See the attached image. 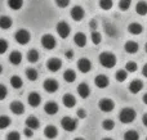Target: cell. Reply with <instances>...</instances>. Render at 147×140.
Listing matches in <instances>:
<instances>
[{
	"label": "cell",
	"mask_w": 147,
	"mask_h": 140,
	"mask_svg": "<svg viewBox=\"0 0 147 140\" xmlns=\"http://www.w3.org/2000/svg\"><path fill=\"white\" fill-rule=\"evenodd\" d=\"M143 103H145V104L147 105V93H146L145 95H143Z\"/></svg>",
	"instance_id": "816d5d0a"
},
{
	"label": "cell",
	"mask_w": 147,
	"mask_h": 140,
	"mask_svg": "<svg viewBox=\"0 0 147 140\" xmlns=\"http://www.w3.org/2000/svg\"><path fill=\"white\" fill-rule=\"evenodd\" d=\"M74 140H84V139H83V138H75Z\"/></svg>",
	"instance_id": "f5cc1de1"
},
{
	"label": "cell",
	"mask_w": 147,
	"mask_h": 140,
	"mask_svg": "<svg viewBox=\"0 0 147 140\" xmlns=\"http://www.w3.org/2000/svg\"><path fill=\"white\" fill-rule=\"evenodd\" d=\"M13 25L12 18H9L8 15H1L0 17V28L1 30H9Z\"/></svg>",
	"instance_id": "603a6c76"
},
{
	"label": "cell",
	"mask_w": 147,
	"mask_h": 140,
	"mask_svg": "<svg viewBox=\"0 0 147 140\" xmlns=\"http://www.w3.org/2000/svg\"><path fill=\"white\" fill-rule=\"evenodd\" d=\"M23 134H25V136H27V138H31V136H32V130L28 129V127H26L25 131H23Z\"/></svg>",
	"instance_id": "bcb514c9"
},
{
	"label": "cell",
	"mask_w": 147,
	"mask_h": 140,
	"mask_svg": "<svg viewBox=\"0 0 147 140\" xmlns=\"http://www.w3.org/2000/svg\"><path fill=\"white\" fill-rule=\"evenodd\" d=\"M102 127L106 131H111L112 129L115 127V122L112 120H105L103 122H102Z\"/></svg>",
	"instance_id": "f35d334b"
},
{
	"label": "cell",
	"mask_w": 147,
	"mask_h": 140,
	"mask_svg": "<svg viewBox=\"0 0 147 140\" xmlns=\"http://www.w3.org/2000/svg\"><path fill=\"white\" fill-rule=\"evenodd\" d=\"M142 75L145 77H147V63L145 64V66H143V68H142Z\"/></svg>",
	"instance_id": "681fc988"
},
{
	"label": "cell",
	"mask_w": 147,
	"mask_h": 140,
	"mask_svg": "<svg viewBox=\"0 0 147 140\" xmlns=\"http://www.w3.org/2000/svg\"><path fill=\"white\" fill-rule=\"evenodd\" d=\"M57 134H58V130H57V127L53 125H48L44 129V135L48 139H54L57 136Z\"/></svg>",
	"instance_id": "44dd1931"
},
{
	"label": "cell",
	"mask_w": 147,
	"mask_h": 140,
	"mask_svg": "<svg viewBox=\"0 0 147 140\" xmlns=\"http://www.w3.org/2000/svg\"><path fill=\"white\" fill-rule=\"evenodd\" d=\"M39 126H40V122H39V120L36 117H34V116H31V117H28L27 120H26V127L31 129V130H36V129H39Z\"/></svg>",
	"instance_id": "d4e9b609"
},
{
	"label": "cell",
	"mask_w": 147,
	"mask_h": 140,
	"mask_svg": "<svg viewBox=\"0 0 147 140\" xmlns=\"http://www.w3.org/2000/svg\"><path fill=\"white\" fill-rule=\"evenodd\" d=\"M10 125V118L8 116H0V130H4Z\"/></svg>",
	"instance_id": "e575fe53"
},
{
	"label": "cell",
	"mask_w": 147,
	"mask_h": 140,
	"mask_svg": "<svg viewBox=\"0 0 147 140\" xmlns=\"http://www.w3.org/2000/svg\"><path fill=\"white\" fill-rule=\"evenodd\" d=\"M43 87H44V90H45L47 93H51V94H52V93H56L57 90H58L59 85H58V82H57L56 80L48 79V80H45V81H44Z\"/></svg>",
	"instance_id": "ba28073f"
},
{
	"label": "cell",
	"mask_w": 147,
	"mask_h": 140,
	"mask_svg": "<svg viewBox=\"0 0 147 140\" xmlns=\"http://www.w3.org/2000/svg\"><path fill=\"white\" fill-rule=\"evenodd\" d=\"M44 111H45L47 115L53 116L58 112V104L54 102H48V103H45V105H44Z\"/></svg>",
	"instance_id": "2e32d148"
},
{
	"label": "cell",
	"mask_w": 147,
	"mask_h": 140,
	"mask_svg": "<svg viewBox=\"0 0 147 140\" xmlns=\"http://www.w3.org/2000/svg\"><path fill=\"white\" fill-rule=\"evenodd\" d=\"M89 26H90V27L93 28L94 31H96V28H97V22H96V21H90V22H89Z\"/></svg>",
	"instance_id": "c3c4849f"
},
{
	"label": "cell",
	"mask_w": 147,
	"mask_h": 140,
	"mask_svg": "<svg viewBox=\"0 0 147 140\" xmlns=\"http://www.w3.org/2000/svg\"><path fill=\"white\" fill-rule=\"evenodd\" d=\"M27 61L30 62V63H36V62L39 61V53H38V50H35V49H32V50H28L27 51Z\"/></svg>",
	"instance_id": "4dcf8cb0"
},
{
	"label": "cell",
	"mask_w": 147,
	"mask_h": 140,
	"mask_svg": "<svg viewBox=\"0 0 147 140\" xmlns=\"http://www.w3.org/2000/svg\"><path fill=\"white\" fill-rule=\"evenodd\" d=\"M7 94H8L7 87H5L4 85L0 84V100H4V99H5V97H7Z\"/></svg>",
	"instance_id": "ee69618b"
},
{
	"label": "cell",
	"mask_w": 147,
	"mask_h": 140,
	"mask_svg": "<svg viewBox=\"0 0 147 140\" xmlns=\"http://www.w3.org/2000/svg\"><path fill=\"white\" fill-rule=\"evenodd\" d=\"M62 67V62L61 59L58 58H51L48 62H47V68L51 72H57L59 71V68Z\"/></svg>",
	"instance_id": "9c48e42d"
},
{
	"label": "cell",
	"mask_w": 147,
	"mask_h": 140,
	"mask_svg": "<svg viewBox=\"0 0 147 140\" xmlns=\"http://www.w3.org/2000/svg\"><path fill=\"white\" fill-rule=\"evenodd\" d=\"M124 49L128 54H136L138 51V49H140V46H138V44L136 41H127L124 45Z\"/></svg>",
	"instance_id": "d6986e66"
},
{
	"label": "cell",
	"mask_w": 147,
	"mask_h": 140,
	"mask_svg": "<svg viewBox=\"0 0 147 140\" xmlns=\"http://www.w3.org/2000/svg\"><path fill=\"white\" fill-rule=\"evenodd\" d=\"M65 55H66L67 59H72L74 58V51L72 50H67L66 53H65Z\"/></svg>",
	"instance_id": "7dc6e473"
},
{
	"label": "cell",
	"mask_w": 147,
	"mask_h": 140,
	"mask_svg": "<svg viewBox=\"0 0 147 140\" xmlns=\"http://www.w3.org/2000/svg\"><path fill=\"white\" fill-rule=\"evenodd\" d=\"M54 3L58 8H66L70 4V0H54Z\"/></svg>",
	"instance_id": "7bdbcfd3"
},
{
	"label": "cell",
	"mask_w": 147,
	"mask_h": 140,
	"mask_svg": "<svg viewBox=\"0 0 147 140\" xmlns=\"http://www.w3.org/2000/svg\"><path fill=\"white\" fill-rule=\"evenodd\" d=\"M25 73H26V77H27L30 81H36L38 77H39V73L35 68H27Z\"/></svg>",
	"instance_id": "f546056e"
},
{
	"label": "cell",
	"mask_w": 147,
	"mask_h": 140,
	"mask_svg": "<svg viewBox=\"0 0 147 140\" xmlns=\"http://www.w3.org/2000/svg\"><path fill=\"white\" fill-rule=\"evenodd\" d=\"M103 140H112V139H111V138H105Z\"/></svg>",
	"instance_id": "11a10c76"
},
{
	"label": "cell",
	"mask_w": 147,
	"mask_h": 140,
	"mask_svg": "<svg viewBox=\"0 0 147 140\" xmlns=\"http://www.w3.org/2000/svg\"><path fill=\"white\" fill-rule=\"evenodd\" d=\"M63 79H65V81L66 82H74L76 80V73H75V71H72V69H66L65 71V73H63Z\"/></svg>",
	"instance_id": "f1b7e54d"
},
{
	"label": "cell",
	"mask_w": 147,
	"mask_h": 140,
	"mask_svg": "<svg viewBox=\"0 0 147 140\" xmlns=\"http://www.w3.org/2000/svg\"><path fill=\"white\" fill-rule=\"evenodd\" d=\"M136 12L140 15H146L147 14V3L146 1H138L136 5Z\"/></svg>",
	"instance_id": "484cf974"
},
{
	"label": "cell",
	"mask_w": 147,
	"mask_h": 140,
	"mask_svg": "<svg viewBox=\"0 0 147 140\" xmlns=\"http://www.w3.org/2000/svg\"><path fill=\"white\" fill-rule=\"evenodd\" d=\"M9 62L13 64V66H18V64L22 62V54L20 51L14 50L9 54Z\"/></svg>",
	"instance_id": "ffe728a7"
},
{
	"label": "cell",
	"mask_w": 147,
	"mask_h": 140,
	"mask_svg": "<svg viewBox=\"0 0 147 140\" xmlns=\"http://www.w3.org/2000/svg\"><path fill=\"white\" fill-rule=\"evenodd\" d=\"M61 126L65 131L72 133V131H75L76 127H78V121L71 117H63L61 121Z\"/></svg>",
	"instance_id": "3957f363"
},
{
	"label": "cell",
	"mask_w": 147,
	"mask_h": 140,
	"mask_svg": "<svg viewBox=\"0 0 147 140\" xmlns=\"http://www.w3.org/2000/svg\"><path fill=\"white\" fill-rule=\"evenodd\" d=\"M56 31H57V33L59 35V37L66 39V37H69L70 32H71V27L69 26V23H67V22H65V21H61V22L57 23Z\"/></svg>",
	"instance_id": "277c9868"
},
{
	"label": "cell",
	"mask_w": 147,
	"mask_h": 140,
	"mask_svg": "<svg viewBox=\"0 0 147 140\" xmlns=\"http://www.w3.org/2000/svg\"><path fill=\"white\" fill-rule=\"evenodd\" d=\"M142 122H143V125L147 127V113L146 115H143V118H142Z\"/></svg>",
	"instance_id": "f907efd6"
},
{
	"label": "cell",
	"mask_w": 147,
	"mask_h": 140,
	"mask_svg": "<svg viewBox=\"0 0 147 140\" xmlns=\"http://www.w3.org/2000/svg\"><path fill=\"white\" fill-rule=\"evenodd\" d=\"M94 84H96V86L99 87V89H105V87H107L110 84L109 77L105 76V75H98V76L94 79Z\"/></svg>",
	"instance_id": "7c38bea8"
},
{
	"label": "cell",
	"mask_w": 147,
	"mask_h": 140,
	"mask_svg": "<svg viewBox=\"0 0 147 140\" xmlns=\"http://www.w3.org/2000/svg\"><path fill=\"white\" fill-rule=\"evenodd\" d=\"M7 4L12 10H20L23 5V0H8Z\"/></svg>",
	"instance_id": "83f0119b"
},
{
	"label": "cell",
	"mask_w": 147,
	"mask_h": 140,
	"mask_svg": "<svg viewBox=\"0 0 147 140\" xmlns=\"http://www.w3.org/2000/svg\"><path fill=\"white\" fill-rule=\"evenodd\" d=\"M138 139H140V135L134 130H129L124 134V140H138Z\"/></svg>",
	"instance_id": "d6a6232c"
},
{
	"label": "cell",
	"mask_w": 147,
	"mask_h": 140,
	"mask_svg": "<svg viewBox=\"0 0 147 140\" xmlns=\"http://www.w3.org/2000/svg\"><path fill=\"white\" fill-rule=\"evenodd\" d=\"M125 69H127L128 72H130V73H133V72H136L138 69V66L136 62H128V63L125 64Z\"/></svg>",
	"instance_id": "ab89813d"
},
{
	"label": "cell",
	"mask_w": 147,
	"mask_h": 140,
	"mask_svg": "<svg viewBox=\"0 0 147 140\" xmlns=\"http://www.w3.org/2000/svg\"><path fill=\"white\" fill-rule=\"evenodd\" d=\"M98 107H99V109H101L102 112L109 113V112H112V111H114L115 103H114V100L109 99V98H105V99H101V100H99Z\"/></svg>",
	"instance_id": "8992f818"
},
{
	"label": "cell",
	"mask_w": 147,
	"mask_h": 140,
	"mask_svg": "<svg viewBox=\"0 0 147 140\" xmlns=\"http://www.w3.org/2000/svg\"><path fill=\"white\" fill-rule=\"evenodd\" d=\"M23 85V81L20 76H12L10 77V86L13 89H21Z\"/></svg>",
	"instance_id": "4316f807"
},
{
	"label": "cell",
	"mask_w": 147,
	"mask_h": 140,
	"mask_svg": "<svg viewBox=\"0 0 147 140\" xmlns=\"http://www.w3.org/2000/svg\"><path fill=\"white\" fill-rule=\"evenodd\" d=\"M85 116H86L85 111H84V109H81V108H80V109L78 111V117L80 118V120H83V118H85Z\"/></svg>",
	"instance_id": "f6af8a7d"
},
{
	"label": "cell",
	"mask_w": 147,
	"mask_h": 140,
	"mask_svg": "<svg viewBox=\"0 0 147 140\" xmlns=\"http://www.w3.org/2000/svg\"><path fill=\"white\" fill-rule=\"evenodd\" d=\"M10 111H12V113H14V115H22L23 112H25V105L22 104L21 102H18V100H14V102L10 103Z\"/></svg>",
	"instance_id": "5bb4252c"
},
{
	"label": "cell",
	"mask_w": 147,
	"mask_h": 140,
	"mask_svg": "<svg viewBox=\"0 0 147 140\" xmlns=\"http://www.w3.org/2000/svg\"><path fill=\"white\" fill-rule=\"evenodd\" d=\"M105 31H106L107 35L112 36V37H115V36L117 35V31H116V28H115V26L110 25V23H107V25L105 26Z\"/></svg>",
	"instance_id": "d590c367"
},
{
	"label": "cell",
	"mask_w": 147,
	"mask_h": 140,
	"mask_svg": "<svg viewBox=\"0 0 147 140\" xmlns=\"http://www.w3.org/2000/svg\"><path fill=\"white\" fill-rule=\"evenodd\" d=\"M128 31H129L132 35H140V33H142L143 27L140 25V23L133 22V23H130V25L128 26Z\"/></svg>",
	"instance_id": "cb8c5ba5"
},
{
	"label": "cell",
	"mask_w": 147,
	"mask_h": 140,
	"mask_svg": "<svg viewBox=\"0 0 147 140\" xmlns=\"http://www.w3.org/2000/svg\"><path fill=\"white\" fill-rule=\"evenodd\" d=\"M146 140H147V138H146Z\"/></svg>",
	"instance_id": "6f0895ef"
},
{
	"label": "cell",
	"mask_w": 147,
	"mask_h": 140,
	"mask_svg": "<svg viewBox=\"0 0 147 140\" xmlns=\"http://www.w3.org/2000/svg\"><path fill=\"white\" fill-rule=\"evenodd\" d=\"M99 7L103 10H110L112 8V0H99Z\"/></svg>",
	"instance_id": "74e56055"
},
{
	"label": "cell",
	"mask_w": 147,
	"mask_h": 140,
	"mask_svg": "<svg viewBox=\"0 0 147 140\" xmlns=\"http://www.w3.org/2000/svg\"><path fill=\"white\" fill-rule=\"evenodd\" d=\"M27 102L31 107H39V104L41 103V97L38 93H30L27 97Z\"/></svg>",
	"instance_id": "4fadbf2b"
},
{
	"label": "cell",
	"mask_w": 147,
	"mask_h": 140,
	"mask_svg": "<svg viewBox=\"0 0 147 140\" xmlns=\"http://www.w3.org/2000/svg\"><path fill=\"white\" fill-rule=\"evenodd\" d=\"M99 63L105 68H112L116 64V57L110 51H103L99 54Z\"/></svg>",
	"instance_id": "6da1fadb"
},
{
	"label": "cell",
	"mask_w": 147,
	"mask_h": 140,
	"mask_svg": "<svg viewBox=\"0 0 147 140\" xmlns=\"http://www.w3.org/2000/svg\"><path fill=\"white\" fill-rule=\"evenodd\" d=\"M90 40H92V43H93L94 45H98V44H101V41H102L101 33L97 32V31H93V32L90 33Z\"/></svg>",
	"instance_id": "836d02e7"
},
{
	"label": "cell",
	"mask_w": 147,
	"mask_h": 140,
	"mask_svg": "<svg viewBox=\"0 0 147 140\" xmlns=\"http://www.w3.org/2000/svg\"><path fill=\"white\" fill-rule=\"evenodd\" d=\"M71 18L74 21H76V22H79V21H81L84 18V15H85V10L83 9L81 7H79V5H76V7H74L71 9Z\"/></svg>",
	"instance_id": "8fae6325"
},
{
	"label": "cell",
	"mask_w": 147,
	"mask_h": 140,
	"mask_svg": "<svg viewBox=\"0 0 147 140\" xmlns=\"http://www.w3.org/2000/svg\"><path fill=\"white\" fill-rule=\"evenodd\" d=\"M41 45H43V48L47 49V50H53L54 46H56V39L52 35L47 33V35H44L43 37H41Z\"/></svg>",
	"instance_id": "52a82bcc"
},
{
	"label": "cell",
	"mask_w": 147,
	"mask_h": 140,
	"mask_svg": "<svg viewBox=\"0 0 147 140\" xmlns=\"http://www.w3.org/2000/svg\"><path fill=\"white\" fill-rule=\"evenodd\" d=\"M130 5H132V0H119V9L123 12L129 9Z\"/></svg>",
	"instance_id": "8d00e7d4"
},
{
	"label": "cell",
	"mask_w": 147,
	"mask_h": 140,
	"mask_svg": "<svg viewBox=\"0 0 147 140\" xmlns=\"http://www.w3.org/2000/svg\"><path fill=\"white\" fill-rule=\"evenodd\" d=\"M78 94L80 95V98L85 99V98H88L89 94H90V87H89L85 82H81L78 86Z\"/></svg>",
	"instance_id": "e0dca14e"
},
{
	"label": "cell",
	"mask_w": 147,
	"mask_h": 140,
	"mask_svg": "<svg viewBox=\"0 0 147 140\" xmlns=\"http://www.w3.org/2000/svg\"><path fill=\"white\" fill-rule=\"evenodd\" d=\"M62 103L66 108H72L76 104V99L72 94H65L63 98H62Z\"/></svg>",
	"instance_id": "ac0fdd59"
},
{
	"label": "cell",
	"mask_w": 147,
	"mask_h": 140,
	"mask_svg": "<svg viewBox=\"0 0 147 140\" xmlns=\"http://www.w3.org/2000/svg\"><path fill=\"white\" fill-rule=\"evenodd\" d=\"M8 50V43L4 39H0V54H4Z\"/></svg>",
	"instance_id": "b9f144b4"
},
{
	"label": "cell",
	"mask_w": 147,
	"mask_h": 140,
	"mask_svg": "<svg viewBox=\"0 0 147 140\" xmlns=\"http://www.w3.org/2000/svg\"><path fill=\"white\" fill-rule=\"evenodd\" d=\"M14 39L18 44H21V45H26V44L30 41L31 35L27 30H18L17 32L14 33Z\"/></svg>",
	"instance_id": "5b68a950"
},
{
	"label": "cell",
	"mask_w": 147,
	"mask_h": 140,
	"mask_svg": "<svg viewBox=\"0 0 147 140\" xmlns=\"http://www.w3.org/2000/svg\"><path fill=\"white\" fill-rule=\"evenodd\" d=\"M145 50H146V53H147V43H146V45H145Z\"/></svg>",
	"instance_id": "9f6ffc18"
},
{
	"label": "cell",
	"mask_w": 147,
	"mask_h": 140,
	"mask_svg": "<svg viewBox=\"0 0 147 140\" xmlns=\"http://www.w3.org/2000/svg\"><path fill=\"white\" fill-rule=\"evenodd\" d=\"M7 140H21V135L17 131H12L7 135Z\"/></svg>",
	"instance_id": "60d3db41"
},
{
	"label": "cell",
	"mask_w": 147,
	"mask_h": 140,
	"mask_svg": "<svg viewBox=\"0 0 147 140\" xmlns=\"http://www.w3.org/2000/svg\"><path fill=\"white\" fill-rule=\"evenodd\" d=\"M136 117H137L136 111L129 107L123 108L119 113V120H120V122H123V123H132L133 121L136 120Z\"/></svg>",
	"instance_id": "7a4b0ae2"
},
{
	"label": "cell",
	"mask_w": 147,
	"mask_h": 140,
	"mask_svg": "<svg viewBox=\"0 0 147 140\" xmlns=\"http://www.w3.org/2000/svg\"><path fill=\"white\" fill-rule=\"evenodd\" d=\"M128 77V71L127 69H119L115 75V79H116L117 82H124Z\"/></svg>",
	"instance_id": "1f68e13d"
},
{
	"label": "cell",
	"mask_w": 147,
	"mask_h": 140,
	"mask_svg": "<svg viewBox=\"0 0 147 140\" xmlns=\"http://www.w3.org/2000/svg\"><path fill=\"white\" fill-rule=\"evenodd\" d=\"M78 68L80 72L83 73H88L89 71L92 69V62L86 58H81L78 61Z\"/></svg>",
	"instance_id": "30bf717a"
},
{
	"label": "cell",
	"mask_w": 147,
	"mask_h": 140,
	"mask_svg": "<svg viewBox=\"0 0 147 140\" xmlns=\"http://www.w3.org/2000/svg\"><path fill=\"white\" fill-rule=\"evenodd\" d=\"M1 71H3V67H1V64H0V73H1Z\"/></svg>",
	"instance_id": "db71d44e"
},
{
	"label": "cell",
	"mask_w": 147,
	"mask_h": 140,
	"mask_svg": "<svg viewBox=\"0 0 147 140\" xmlns=\"http://www.w3.org/2000/svg\"><path fill=\"white\" fill-rule=\"evenodd\" d=\"M143 89V82L141 80H133L129 84V91L132 94H138Z\"/></svg>",
	"instance_id": "9a60e30c"
},
{
	"label": "cell",
	"mask_w": 147,
	"mask_h": 140,
	"mask_svg": "<svg viewBox=\"0 0 147 140\" xmlns=\"http://www.w3.org/2000/svg\"><path fill=\"white\" fill-rule=\"evenodd\" d=\"M74 43L78 46H80V48H84L86 45V36L83 32H78L74 36Z\"/></svg>",
	"instance_id": "7402d4cb"
}]
</instances>
